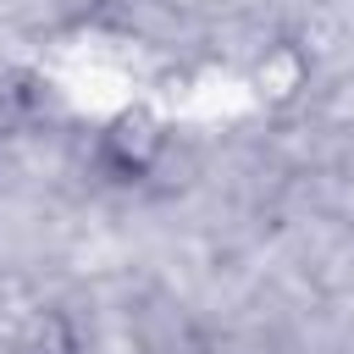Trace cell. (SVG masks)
Returning <instances> with one entry per match:
<instances>
[{
    "label": "cell",
    "mask_w": 354,
    "mask_h": 354,
    "mask_svg": "<svg viewBox=\"0 0 354 354\" xmlns=\"http://www.w3.org/2000/svg\"><path fill=\"white\" fill-rule=\"evenodd\" d=\"M166 155V122L144 105L111 116L94 138V166L111 177V183H144Z\"/></svg>",
    "instance_id": "obj_1"
},
{
    "label": "cell",
    "mask_w": 354,
    "mask_h": 354,
    "mask_svg": "<svg viewBox=\"0 0 354 354\" xmlns=\"http://www.w3.org/2000/svg\"><path fill=\"white\" fill-rule=\"evenodd\" d=\"M254 88H260L266 105H293L310 88V55L299 44H271L254 61Z\"/></svg>",
    "instance_id": "obj_2"
},
{
    "label": "cell",
    "mask_w": 354,
    "mask_h": 354,
    "mask_svg": "<svg viewBox=\"0 0 354 354\" xmlns=\"http://www.w3.org/2000/svg\"><path fill=\"white\" fill-rule=\"evenodd\" d=\"M11 354H83V332L66 310L39 304V310L22 315V326L11 337Z\"/></svg>",
    "instance_id": "obj_3"
}]
</instances>
